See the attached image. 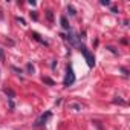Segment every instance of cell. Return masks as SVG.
Returning a JSON list of instances; mask_svg holds the SVG:
<instances>
[{"label":"cell","instance_id":"9c48e42d","mask_svg":"<svg viewBox=\"0 0 130 130\" xmlns=\"http://www.w3.org/2000/svg\"><path fill=\"white\" fill-rule=\"evenodd\" d=\"M67 12H69L70 15H75L77 11H75V8H73V6H67Z\"/></svg>","mask_w":130,"mask_h":130},{"label":"cell","instance_id":"52a82bcc","mask_svg":"<svg viewBox=\"0 0 130 130\" xmlns=\"http://www.w3.org/2000/svg\"><path fill=\"white\" fill-rule=\"evenodd\" d=\"M43 83H46V84H49V86H54V80H50L49 77H43Z\"/></svg>","mask_w":130,"mask_h":130},{"label":"cell","instance_id":"3957f363","mask_svg":"<svg viewBox=\"0 0 130 130\" xmlns=\"http://www.w3.org/2000/svg\"><path fill=\"white\" fill-rule=\"evenodd\" d=\"M50 115H52L50 112H46V113H43V115L40 116V120L37 121V126H41V124H44V122L48 121V118H50Z\"/></svg>","mask_w":130,"mask_h":130},{"label":"cell","instance_id":"4fadbf2b","mask_svg":"<svg viewBox=\"0 0 130 130\" xmlns=\"http://www.w3.org/2000/svg\"><path fill=\"white\" fill-rule=\"evenodd\" d=\"M101 5H104V6H109L110 2H109V0H101Z\"/></svg>","mask_w":130,"mask_h":130},{"label":"cell","instance_id":"9a60e30c","mask_svg":"<svg viewBox=\"0 0 130 130\" xmlns=\"http://www.w3.org/2000/svg\"><path fill=\"white\" fill-rule=\"evenodd\" d=\"M17 21H19V23H20V25H25V20H23V19H21V17H19V19H17Z\"/></svg>","mask_w":130,"mask_h":130},{"label":"cell","instance_id":"d6986e66","mask_svg":"<svg viewBox=\"0 0 130 130\" xmlns=\"http://www.w3.org/2000/svg\"><path fill=\"white\" fill-rule=\"evenodd\" d=\"M0 20H3V14H2V9H0Z\"/></svg>","mask_w":130,"mask_h":130},{"label":"cell","instance_id":"e0dca14e","mask_svg":"<svg viewBox=\"0 0 130 130\" xmlns=\"http://www.w3.org/2000/svg\"><path fill=\"white\" fill-rule=\"evenodd\" d=\"M113 103H120V104H126V103H124V101H122V100H115V101H113Z\"/></svg>","mask_w":130,"mask_h":130},{"label":"cell","instance_id":"5b68a950","mask_svg":"<svg viewBox=\"0 0 130 130\" xmlns=\"http://www.w3.org/2000/svg\"><path fill=\"white\" fill-rule=\"evenodd\" d=\"M60 21H61V26H63V29H66V31H70V26H69V23H67V19H66L64 15H61Z\"/></svg>","mask_w":130,"mask_h":130},{"label":"cell","instance_id":"277c9868","mask_svg":"<svg viewBox=\"0 0 130 130\" xmlns=\"http://www.w3.org/2000/svg\"><path fill=\"white\" fill-rule=\"evenodd\" d=\"M32 38H34V40H37L38 43L44 44V46H48V44H49L46 40H43V38H41V35H40V34H37V32H32Z\"/></svg>","mask_w":130,"mask_h":130},{"label":"cell","instance_id":"6da1fadb","mask_svg":"<svg viewBox=\"0 0 130 130\" xmlns=\"http://www.w3.org/2000/svg\"><path fill=\"white\" fill-rule=\"evenodd\" d=\"M80 52L83 54V57H84V60L87 61V64H89L90 67H93V66H95V57H93V54L90 52L86 46H80Z\"/></svg>","mask_w":130,"mask_h":130},{"label":"cell","instance_id":"ac0fdd59","mask_svg":"<svg viewBox=\"0 0 130 130\" xmlns=\"http://www.w3.org/2000/svg\"><path fill=\"white\" fill-rule=\"evenodd\" d=\"M5 58V55H3V52H2V49H0V60H3Z\"/></svg>","mask_w":130,"mask_h":130},{"label":"cell","instance_id":"8992f818","mask_svg":"<svg viewBox=\"0 0 130 130\" xmlns=\"http://www.w3.org/2000/svg\"><path fill=\"white\" fill-rule=\"evenodd\" d=\"M46 19L50 21V23H54V12H52L50 9H48V11H46Z\"/></svg>","mask_w":130,"mask_h":130},{"label":"cell","instance_id":"5bb4252c","mask_svg":"<svg viewBox=\"0 0 130 130\" xmlns=\"http://www.w3.org/2000/svg\"><path fill=\"white\" fill-rule=\"evenodd\" d=\"M107 49H109L110 52H113V54H118V52H116V49H115V48H112V46H109V48H107Z\"/></svg>","mask_w":130,"mask_h":130},{"label":"cell","instance_id":"2e32d148","mask_svg":"<svg viewBox=\"0 0 130 130\" xmlns=\"http://www.w3.org/2000/svg\"><path fill=\"white\" fill-rule=\"evenodd\" d=\"M121 70H122V73H124V75H129V70L126 69V67H122V69H121Z\"/></svg>","mask_w":130,"mask_h":130},{"label":"cell","instance_id":"7a4b0ae2","mask_svg":"<svg viewBox=\"0 0 130 130\" xmlns=\"http://www.w3.org/2000/svg\"><path fill=\"white\" fill-rule=\"evenodd\" d=\"M75 83V73H73V69L70 66H67V70H66V77H64V81L63 84L67 87V86H70V84Z\"/></svg>","mask_w":130,"mask_h":130},{"label":"cell","instance_id":"30bf717a","mask_svg":"<svg viewBox=\"0 0 130 130\" xmlns=\"http://www.w3.org/2000/svg\"><path fill=\"white\" fill-rule=\"evenodd\" d=\"M5 93H6V95H9L11 98H14V97H15V93H14L11 89H5Z\"/></svg>","mask_w":130,"mask_h":130},{"label":"cell","instance_id":"7c38bea8","mask_svg":"<svg viewBox=\"0 0 130 130\" xmlns=\"http://www.w3.org/2000/svg\"><path fill=\"white\" fill-rule=\"evenodd\" d=\"M31 17H32L34 20H38V15H37V12H35V11H31Z\"/></svg>","mask_w":130,"mask_h":130},{"label":"cell","instance_id":"ba28073f","mask_svg":"<svg viewBox=\"0 0 130 130\" xmlns=\"http://www.w3.org/2000/svg\"><path fill=\"white\" fill-rule=\"evenodd\" d=\"M26 70H28V73H34V70H35V69H34V66L31 63H28L26 64Z\"/></svg>","mask_w":130,"mask_h":130},{"label":"cell","instance_id":"8fae6325","mask_svg":"<svg viewBox=\"0 0 130 130\" xmlns=\"http://www.w3.org/2000/svg\"><path fill=\"white\" fill-rule=\"evenodd\" d=\"M69 107L70 109H75V110H81V106H78V104H70Z\"/></svg>","mask_w":130,"mask_h":130}]
</instances>
